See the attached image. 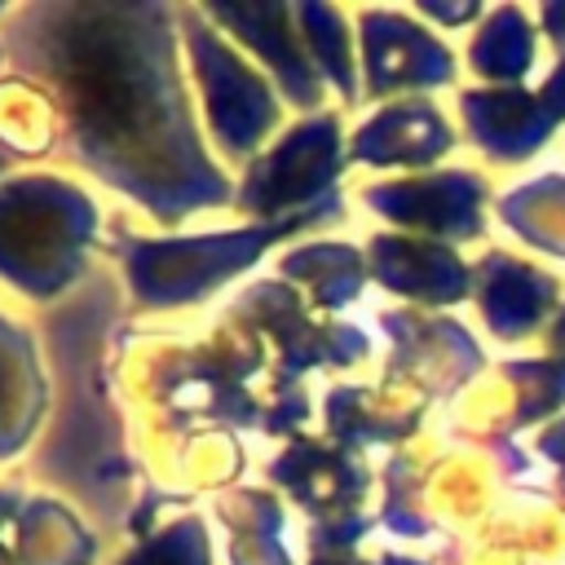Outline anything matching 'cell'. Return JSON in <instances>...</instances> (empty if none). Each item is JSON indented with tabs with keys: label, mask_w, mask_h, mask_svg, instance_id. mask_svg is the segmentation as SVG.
I'll use <instances>...</instances> for the list:
<instances>
[{
	"label": "cell",
	"mask_w": 565,
	"mask_h": 565,
	"mask_svg": "<svg viewBox=\"0 0 565 565\" xmlns=\"http://www.w3.org/2000/svg\"><path fill=\"white\" fill-rule=\"evenodd\" d=\"M539 446H543L547 455H556V463L565 468V424H556L552 433H543V437H539Z\"/></svg>",
	"instance_id": "5"
},
{
	"label": "cell",
	"mask_w": 565,
	"mask_h": 565,
	"mask_svg": "<svg viewBox=\"0 0 565 565\" xmlns=\"http://www.w3.org/2000/svg\"><path fill=\"white\" fill-rule=\"evenodd\" d=\"M556 115L547 106H539L534 97H521V93H508V97H481V128L490 137V150L494 141H508V159H521L530 150H539V141L552 132Z\"/></svg>",
	"instance_id": "1"
},
{
	"label": "cell",
	"mask_w": 565,
	"mask_h": 565,
	"mask_svg": "<svg viewBox=\"0 0 565 565\" xmlns=\"http://www.w3.org/2000/svg\"><path fill=\"white\" fill-rule=\"evenodd\" d=\"M543 106H552L556 119L565 115V62H561V71H552V79L543 84Z\"/></svg>",
	"instance_id": "4"
},
{
	"label": "cell",
	"mask_w": 565,
	"mask_h": 565,
	"mask_svg": "<svg viewBox=\"0 0 565 565\" xmlns=\"http://www.w3.org/2000/svg\"><path fill=\"white\" fill-rule=\"evenodd\" d=\"M547 340H552V344H556V349H565V318H561V322H556V327H552V331H547Z\"/></svg>",
	"instance_id": "6"
},
{
	"label": "cell",
	"mask_w": 565,
	"mask_h": 565,
	"mask_svg": "<svg viewBox=\"0 0 565 565\" xmlns=\"http://www.w3.org/2000/svg\"><path fill=\"white\" fill-rule=\"evenodd\" d=\"M503 216H508V225H516L530 243H539V247L565 256V181H561V177L534 181L530 190H521L516 199H508V203H503Z\"/></svg>",
	"instance_id": "2"
},
{
	"label": "cell",
	"mask_w": 565,
	"mask_h": 565,
	"mask_svg": "<svg viewBox=\"0 0 565 565\" xmlns=\"http://www.w3.org/2000/svg\"><path fill=\"white\" fill-rule=\"evenodd\" d=\"M530 57H534V35L525 31L521 13H512V9H503L494 18L490 35L481 40V49H472V62H481L486 75H512V79L530 66Z\"/></svg>",
	"instance_id": "3"
}]
</instances>
